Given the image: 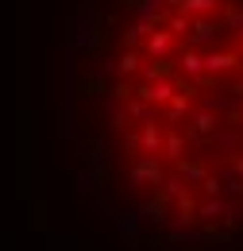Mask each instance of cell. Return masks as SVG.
Here are the masks:
<instances>
[{
	"mask_svg": "<svg viewBox=\"0 0 243 251\" xmlns=\"http://www.w3.org/2000/svg\"><path fill=\"white\" fill-rule=\"evenodd\" d=\"M228 66H236L232 54H213V58H205V70H228Z\"/></svg>",
	"mask_w": 243,
	"mask_h": 251,
	"instance_id": "6da1fadb",
	"label": "cell"
},
{
	"mask_svg": "<svg viewBox=\"0 0 243 251\" xmlns=\"http://www.w3.org/2000/svg\"><path fill=\"white\" fill-rule=\"evenodd\" d=\"M213 116H209V112H201V116H193V131H197V135H201V131H205V135H209V131H213Z\"/></svg>",
	"mask_w": 243,
	"mask_h": 251,
	"instance_id": "7a4b0ae2",
	"label": "cell"
},
{
	"mask_svg": "<svg viewBox=\"0 0 243 251\" xmlns=\"http://www.w3.org/2000/svg\"><path fill=\"white\" fill-rule=\"evenodd\" d=\"M213 31H216V24H205V20H201V24H193V39H197V43L213 39Z\"/></svg>",
	"mask_w": 243,
	"mask_h": 251,
	"instance_id": "3957f363",
	"label": "cell"
},
{
	"mask_svg": "<svg viewBox=\"0 0 243 251\" xmlns=\"http://www.w3.org/2000/svg\"><path fill=\"white\" fill-rule=\"evenodd\" d=\"M216 0H182V8H189V12H209Z\"/></svg>",
	"mask_w": 243,
	"mask_h": 251,
	"instance_id": "277c9868",
	"label": "cell"
},
{
	"mask_svg": "<svg viewBox=\"0 0 243 251\" xmlns=\"http://www.w3.org/2000/svg\"><path fill=\"white\" fill-rule=\"evenodd\" d=\"M205 70V58H197V54H185V74H201Z\"/></svg>",
	"mask_w": 243,
	"mask_h": 251,
	"instance_id": "5b68a950",
	"label": "cell"
},
{
	"mask_svg": "<svg viewBox=\"0 0 243 251\" xmlns=\"http://www.w3.org/2000/svg\"><path fill=\"white\" fill-rule=\"evenodd\" d=\"M166 43H170V35H154L151 50H154V54H162V50H166Z\"/></svg>",
	"mask_w": 243,
	"mask_h": 251,
	"instance_id": "8992f818",
	"label": "cell"
},
{
	"mask_svg": "<svg viewBox=\"0 0 243 251\" xmlns=\"http://www.w3.org/2000/svg\"><path fill=\"white\" fill-rule=\"evenodd\" d=\"M166 151H170L174 158H182V139H174V135H170V143H166Z\"/></svg>",
	"mask_w": 243,
	"mask_h": 251,
	"instance_id": "52a82bcc",
	"label": "cell"
},
{
	"mask_svg": "<svg viewBox=\"0 0 243 251\" xmlns=\"http://www.w3.org/2000/svg\"><path fill=\"white\" fill-rule=\"evenodd\" d=\"M170 116H185V97H178V100L170 104Z\"/></svg>",
	"mask_w": 243,
	"mask_h": 251,
	"instance_id": "ba28073f",
	"label": "cell"
},
{
	"mask_svg": "<svg viewBox=\"0 0 243 251\" xmlns=\"http://www.w3.org/2000/svg\"><path fill=\"white\" fill-rule=\"evenodd\" d=\"M143 143H147L151 151H154V147H158V131H154V127H147V135H143Z\"/></svg>",
	"mask_w": 243,
	"mask_h": 251,
	"instance_id": "9c48e42d",
	"label": "cell"
},
{
	"mask_svg": "<svg viewBox=\"0 0 243 251\" xmlns=\"http://www.w3.org/2000/svg\"><path fill=\"white\" fill-rule=\"evenodd\" d=\"M236 170H240V174H243V158H240V162H236Z\"/></svg>",
	"mask_w": 243,
	"mask_h": 251,
	"instance_id": "30bf717a",
	"label": "cell"
}]
</instances>
